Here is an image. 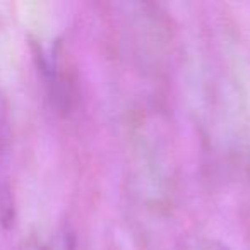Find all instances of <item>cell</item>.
Listing matches in <instances>:
<instances>
[{
    "instance_id": "1",
    "label": "cell",
    "mask_w": 250,
    "mask_h": 250,
    "mask_svg": "<svg viewBox=\"0 0 250 250\" xmlns=\"http://www.w3.org/2000/svg\"><path fill=\"white\" fill-rule=\"evenodd\" d=\"M206 250H228L226 247H223V245H219V243H209L208 247H206Z\"/></svg>"
}]
</instances>
